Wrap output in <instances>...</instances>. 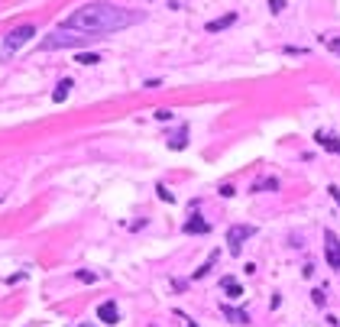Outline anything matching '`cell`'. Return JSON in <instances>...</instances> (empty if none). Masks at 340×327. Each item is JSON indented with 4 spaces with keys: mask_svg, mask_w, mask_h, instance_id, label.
Wrapping results in <instances>:
<instances>
[{
    "mask_svg": "<svg viewBox=\"0 0 340 327\" xmlns=\"http://www.w3.org/2000/svg\"><path fill=\"white\" fill-rule=\"evenodd\" d=\"M142 20H146L142 10H126V6H117V4L94 0V4H84L78 10H72L62 20V26L65 30H81V32L104 36V32H117V30H126V26H136Z\"/></svg>",
    "mask_w": 340,
    "mask_h": 327,
    "instance_id": "cell-1",
    "label": "cell"
},
{
    "mask_svg": "<svg viewBox=\"0 0 340 327\" xmlns=\"http://www.w3.org/2000/svg\"><path fill=\"white\" fill-rule=\"evenodd\" d=\"M94 32H81V30H65V26H58V30H52L49 36L39 42V49H81V46L94 42Z\"/></svg>",
    "mask_w": 340,
    "mask_h": 327,
    "instance_id": "cell-2",
    "label": "cell"
},
{
    "mask_svg": "<svg viewBox=\"0 0 340 327\" xmlns=\"http://www.w3.org/2000/svg\"><path fill=\"white\" fill-rule=\"evenodd\" d=\"M32 36H36V26H32V23H23V26H16V30H10V32L4 36V46H0V62L13 58Z\"/></svg>",
    "mask_w": 340,
    "mask_h": 327,
    "instance_id": "cell-3",
    "label": "cell"
},
{
    "mask_svg": "<svg viewBox=\"0 0 340 327\" xmlns=\"http://www.w3.org/2000/svg\"><path fill=\"white\" fill-rule=\"evenodd\" d=\"M256 234V227H250V224H236V227H230L227 230V246H230V253H240L243 250V240H250V236Z\"/></svg>",
    "mask_w": 340,
    "mask_h": 327,
    "instance_id": "cell-4",
    "label": "cell"
},
{
    "mask_svg": "<svg viewBox=\"0 0 340 327\" xmlns=\"http://www.w3.org/2000/svg\"><path fill=\"white\" fill-rule=\"evenodd\" d=\"M324 253H328L330 269H340V236L334 230H324Z\"/></svg>",
    "mask_w": 340,
    "mask_h": 327,
    "instance_id": "cell-5",
    "label": "cell"
},
{
    "mask_svg": "<svg viewBox=\"0 0 340 327\" xmlns=\"http://www.w3.org/2000/svg\"><path fill=\"white\" fill-rule=\"evenodd\" d=\"M208 230H210V224L204 220L201 214H192L185 224H182V234H208Z\"/></svg>",
    "mask_w": 340,
    "mask_h": 327,
    "instance_id": "cell-6",
    "label": "cell"
},
{
    "mask_svg": "<svg viewBox=\"0 0 340 327\" xmlns=\"http://www.w3.org/2000/svg\"><path fill=\"white\" fill-rule=\"evenodd\" d=\"M98 318H100V321H104V324H117V321H120L117 302H104V304H100V308H98Z\"/></svg>",
    "mask_w": 340,
    "mask_h": 327,
    "instance_id": "cell-7",
    "label": "cell"
},
{
    "mask_svg": "<svg viewBox=\"0 0 340 327\" xmlns=\"http://www.w3.org/2000/svg\"><path fill=\"white\" fill-rule=\"evenodd\" d=\"M236 23V13H224L220 20H210L208 23V32H220V30H227V26H234Z\"/></svg>",
    "mask_w": 340,
    "mask_h": 327,
    "instance_id": "cell-8",
    "label": "cell"
},
{
    "mask_svg": "<svg viewBox=\"0 0 340 327\" xmlns=\"http://www.w3.org/2000/svg\"><path fill=\"white\" fill-rule=\"evenodd\" d=\"M220 288H224V292H227V295H230V298H240V295H243V285H240V282H236V278H234V276H224V278H220Z\"/></svg>",
    "mask_w": 340,
    "mask_h": 327,
    "instance_id": "cell-9",
    "label": "cell"
},
{
    "mask_svg": "<svg viewBox=\"0 0 340 327\" xmlns=\"http://www.w3.org/2000/svg\"><path fill=\"white\" fill-rule=\"evenodd\" d=\"M224 318H227V321H234V324H250V314L246 311H240V308H230V304H224Z\"/></svg>",
    "mask_w": 340,
    "mask_h": 327,
    "instance_id": "cell-10",
    "label": "cell"
},
{
    "mask_svg": "<svg viewBox=\"0 0 340 327\" xmlns=\"http://www.w3.org/2000/svg\"><path fill=\"white\" fill-rule=\"evenodd\" d=\"M188 146V130L182 126V130H175V133H168V149H185Z\"/></svg>",
    "mask_w": 340,
    "mask_h": 327,
    "instance_id": "cell-11",
    "label": "cell"
},
{
    "mask_svg": "<svg viewBox=\"0 0 340 327\" xmlns=\"http://www.w3.org/2000/svg\"><path fill=\"white\" fill-rule=\"evenodd\" d=\"M314 140H318V146H324V149H330V152H337V156H340V140H337V136H330V133H318Z\"/></svg>",
    "mask_w": 340,
    "mask_h": 327,
    "instance_id": "cell-12",
    "label": "cell"
},
{
    "mask_svg": "<svg viewBox=\"0 0 340 327\" xmlns=\"http://www.w3.org/2000/svg\"><path fill=\"white\" fill-rule=\"evenodd\" d=\"M72 78H62V81H58V84H56V91H52V100H56V104H62V100L68 98V91H72Z\"/></svg>",
    "mask_w": 340,
    "mask_h": 327,
    "instance_id": "cell-13",
    "label": "cell"
},
{
    "mask_svg": "<svg viewBox=\"0 0 340 327\" xmlns=\"http://www.w3.org/2000/svg\"><path fill=\"white\" fill-rule=\"evenodd\" d=\"M276 188H278L276 178H262V182H256V185H253V192H276Z\"/></svg>",
    "mask_w": 340,
    "mask_h": 327,
    "instance_id": "cell-14",
    "label": "cell"
},
{
    "mask_svg": "<svg viewBox=\"0 0 340 327\" xmlns=\"http://www.w3.org/2000/svg\"><path fill=\"white\" fill-rule=\"evenodd\" d=\"M78 62H81V65H98L100 56H94V52H78Z\"/></svg>",
    "mask_w": 340,
    "mask_h": 327,
    "instance_id": "cell-15",
    "label": "cell"
},
{
    "mask_svg": "<svg viewBox=\"0 0 340 327\" xmlns=\"http://www.w3.org/2000/svg\"><path fill=\"white\" fill-rule=\"evenodd\" d=\"M156 192H159V198H162V201H166V204H172V201H175V198H172V192H168L166 185H159V188H156Z\"/></svg>",
    "mask_w": 340,
    "mask_h": 327,
    "instance_id": "cell-16",
    "label": "cell"
},
{
    "mask_svg": "<svg viewBox=\"0 0 340 327\" xmlns=\"http://www.w3.org/2000/svg\"><path fill=\"white\" fill-rule=\"evenodd\" d=\"M78 278H81V282H98V272H88V269H81V272H78Z\"/></svg>",
    "mask_w": 340,
    "mask_h": 327,
    "instance_id": "cell-17",
    "label": "cell"
},
{
    "mask_svg": "<svg viewBox=\"0 0 340 327\" xmlns=\"http://www.w3.org/2000/svg\"><path fill=\"white\" fill-rule=\"evenodd\" d=\"M311 298H314V304H324V302H328V295H324V288H314V292H311Z\"/></svg>",
    "mask_w": 340,
    "mask_h": 327,
    "instance_id": "cell-18",
    "label": "cell"
},
{
    "mask_svg": "<svg viewBox=\"0 0 340 327\" xmlns=\"http://www.w3.org/2000/svg\"><path fill=\"white\" fill-rule=\"evenodd\" d=\"M269 10L272 13H282L285 10V0H269Z\"/></svg>",
    "mask_w": 340,
    "mask_h": 327,
    "instance_id": "cell-19",
    "label": "cell"
},
{
    "mask_svg": "<svg viewBox=\"0 0 340 327\" xmlns=\"http://www.w3.org/2000/svg\"><path fill=\"white\" fill-rule=\"evenodd\" d=\"M328 49L334 52V56H340V36L337 39H328Z\"/></svg>",
    "mask_w": 340,
    "mask_h": 327,
    "instance_id": "cell-20",
    "label": "cell"
},
{
    "mask_svg": "<svg viewBox=\"0 0 340 327\" xmlns=\"http://www.w3.org/2000/svg\"><path fill=\"white\" fill-rule=\"evenodd\" d=\"M220 194H224V198H234L236 188H234V185H220Z\"/></svg>",
    "mask_w": 340,
    "mask_h": 327,
    "instance_id": "cell-21",
    "label": "cell"
},
{
    "mask_svg": "<svg viewBox=\"0 0 340 327\" xmlns=\"http://www.w3.org/2000/svg\"><path fill=\"white\" fill-rule=\"evenodd\" d=\"M168 117H172V110H156V120H162V124H166Z\"/></svg>",
    "mask_w": 340,
    "mask_h": 327,
    "instance_id": "cell-22",
    "label": "cell"
},
{
    "mask_svg": "<svg viewBox=\"0 0 340 327\" xmlns=\"http://www.w3.org/2000/svg\"><path fill=\"white\" fill-rule=\"evenodd\" d=\"M188 327H198V324H194V321H188Z\"/></svg>",
    "mask_w": 340,
    "mask_h": 327,
    "instance_id": "cell-23",
    "label": "cell"
},
{
    "mask_svg": "<svg viewBox=\"0 0 340 327\" xmlns=\"http://www.w3.org/2000/svg\"><path fill=\"white\" fill-rule=\"evenodd\" d=\"M81 327H91V324H81Z\"/></svg>",
    "mask_w": 340,
    "mask_h": 327,
    "instance_id": "cell-24",
    "label": "cell"
}]
</instances>
